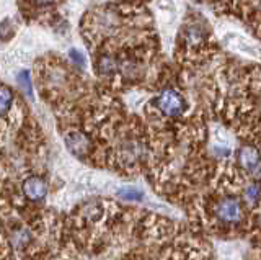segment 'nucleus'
Listing matches in <instances>:
<instances>
[{
	"instance_id": "nucleus-1",
	"label": "nucleus",
	"mask_w": 261,
	"mask_h": 260,
	"mask_svg": "<svg viewBox=\"0 0 261 260\" xmlns=\"http://www.w3.org/2000/svg\"><path fill=\"white\" fill-rule=\"evenodd\" d=\"M80 33L93 54L100 79L130 84L141 80L160 53L150 10L142 2L110 0L88 9Z\"/></svg>"
},
{
	"instance_id": "nucleus-2",
	"label": "nucleus",
	"mask_w": 261,
	"mask_h": 260,
	"mask_svg": "<svg viewBox=\"0 0 261 260\" xmlns=\"http://www.w3.org/2000/svg\"><path fill=\"white\" fill-rule=\"evenodd\" d=\"M219 48L212 36L209 21L198 12H190L185 17L176 39V61L179 66L198 67L211 61Z\"/></svg>"
},
{
	"instance_id": "nucleus-3",
	"label": "nucleus",
	"mask_w": 261,
	"mask_h": 260,
	"mask_svg": "<svg viewBox=\"0 0 261 260\" xmlns=\"http://www.w3.org/2000/svg\"><path fill=\"white\" fill-rule=\"evenodd\" d=\"M219 15L239 18L245 28L261 38V0H227Z\"/></svg>"
},
{
	"instance_id": "nucleus-4",
	"label": "nucleus",
	"mask_w": 261,
	"mask_h": 260,
	"mask_svg": "<svg viewBox=\"0 0 261 260\" xmlns=\"http://www.w3.org/2000/svg\"><path fill=\"white\" fill-rule=\"evenodd\" d=\"M18 9L23 15V18L28 21L38 23H51L57 17L59 7L65 0H16Z\"/></svg>"
},
{
	"instance_id": "nucleus-5",
	"label": "nucleus",
	"mask_w": 261,
	"mask_h": 260,
	"mask_svg": "<svg viewBox=\"0 0 261 260\" xmlns=\"http://www.w3.org/2000/svg\"><path fill=\"white\" fill-rule=\"evenodd\" d=\"M155 110H157L162 116L165 118H178L181 116L186 110V100L183 93L176 90L173 87H165L162 88L160 93L155 97L153 100Z\"/></svg>"
},
{
	"instance_id": "nucleus-6",
	"label": "nucleus",
	"mask_w": 261,
	"mask_h": 260,
	"mask_svg": "<svg viewBox=\"0 0 261 260\" xmlns=\"http://www.w3.org/2000/svg\"><path fill=\"white\" fill-rule=\"evenodd\" d=\"M214 216L222 224H239L243 219V205L239 198L225 197L214 205Z\"/></svg>"
},
{
	"instance_id": "nucleus-7",
	"label": "nucleus",
	"mask_w": 261,
	"mask_h": 260,
	"mask_svg": "<svg viewBox=\"0 0 261 260\" xmlns=\"http://www.w3.org/2000/svg\"><path fill=\"white\" fill-rule=\"evenodd\" d=\"M21 190H23V195L27 200L41 201L47 195V183L43 177L30 175L28 178H24V182L21 185Z\"/></svg>"
},
{
	"instance_id": "nucleus-8",
	"label": "nucleus",
	"mask_w": 261,
	"mask_h": 260,
	"mask_svg": "<svg viewBox=\"0 0 261 260\" xmlns=\"http://www.w3.org/2000/svg\"><path fill=\"white\" fill-rule=\"evenodd\" d=\"M237 159H239V164L245 170H256L261 166V157H259V151L253 146H242L237 152Z\"/></svg>"
},
{
	"instance_id": "nucleus-9",
	"label": "nucleus",
	"mask_w": 261,
	"mask_h": 260,
	"mask_svg": "<svg viewBox=\"0 0 261 260\" xmlns=\"http://www.w3.org/2000/svg\"><path fill=\"white\" fill-rule=\"evenodd\" d=\"M65 144H67V148L72 154H75V156L82 157L85 152H88L90 149V139L88 136H85L84 133L80 131H70L65 134Z\"/></svg>"
},
{
	"instance_id": "nucleus-10",
	"label": "nucleus",
	"mask_w": 261,
	"mask_h": 260,
	"mask_svg": "<svg viewBox=\"0 0 261 260\" xmlns=\"http://www.w3.org/2000/svg\"><path fill=\"white\" fill-rule=\"evenodd\" d=\"M13 102H15V93L13 90L8 85H2V103H0V107H2V118L5 120L8 111L12 110L13 107Z\"/></svg>"
},
{
	"instance_id": "nucleus-11",
	"label": "nucleus",
	"mask_w": 261,
	"mask_h": 260,
	"mask_svg": "<svg viewBox=\"0 0 261 260\" xmlns=\"http://www.w3.org/2000/svg\"><path fill=\"white\" fill-rule=\"evenodd\" d=\"M101 211H103V208H101L100 203L90 201L84 208V215L87 216V219H90V221H96V219L101 216Z\"/></svg>"
},
{
	"instance_id": "nucleus-12",
	"label": "nucleus",
	"mask_w": 261,
	"mask_h": 260,
	"mask_svg": "<svg viewBox=\"0 0 261 260\" xmlns=\"http://www.w3.org/2000/svg\"><path fill=\"white\" fill-rule=\"evenodd\" d=\"M118 197L126 198V200H141L142 192L137 188H133V186H126V188L118 190Z\"/></svg>"
},
{
	"instance_id": "nucleus-13",
	"label": "nucleus",
	"mask_w": 261,
	"mask_h": 260,
	"mask_svg": "<svg viewBox=\"0 0 261 260\" xmlns=\"http://www.w3.org/2000/svg\"><path fill=\"white\" fill-rule=\"evenodd\" d=\"M18 84L21 87V90L27 93L28 97L33 95V90H31V80H30V74L27 70H23L20 72V76H18Z\"/></svg>"
},
{
	"instance_id": "nucleus-14",
	"label": "nucleus",
	"mask_w": 261,
	"mask_h": 260,
	"mask_svg": "<svg viewBox=\"0 0 261 260\" xmlns=\"http://www.w3.org/2000/svg\"><path fill=\"white\" fill-rule=\"evenodd\" d=\"M259 186L258 183H253L250 186H247V190H245V200H247L248 203H256L259 200Z\"/></svg>"
},
{
	"instance_id": "nucleus-15",
	"label": "nucleus",
	"mask_w": 261,
	"mask_h": 260,
	"mask_svg": "<svg viewBox=\"0 0 261 260\" xmlns=\"http://www.w3.org/2000/svg\"><path fill=\"white\" fill-rule=\"evenodd\" d=\"M69 56H70V59H72L73 64H77L79 67H85V58H84V54H82V53H79L75 50H70Z\"/></svg>"
},
{
	"instance_id": "nucleus-16",
	"label": "nucleus",
	"mask_w": 261,
	"mask_h": 260,
	"mask_svg": "<svg viewBox=\"0 0 261 260\" xmlns=\"http://www.w3.org/2000/svg\"><path fill=\"white\" fill-rule=\"evenodd\" d=\"M130 2H133V0H130Z\"/></svg>"
}]
</instances>
